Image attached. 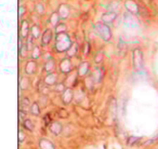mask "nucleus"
Masks as SVG:
<instances>
[{
	"label": "nucleus",
	"instance_id": "obj_17",
	"mask_svg": "<svg viewBox=\"0 0 158 149\" xmlns=\"http://www.w3.org/2000/svg\"><path fill=\"white\" fill-rule=\"evenodd\" d=\"M53 67H54V65H53V62H52V61H49V62L46 64V70H47L48 72H50V71H52Z\"/></svg>",
	"mask_w": 158,
	"mask_h": 149
},
{
	"label": "nucleus",
	"instance_id": "obj_3",
	"mask_svg": "<svg viewBox=\"0 0 158 149\" xmlns=\"http://www.w3.org/2000/svg\"><path fill=\"white\" fill-rule=\"evenodd\" d=\"M132 61L133 67L136 71H141L143 69V53L140 49H134L132 52Z\"/></svg>",
	"mask_w": 158,
	"mask_h": 149
},
{
	"label": "nucleus",
	"instance_id": "obj_8",
	"mask_svg": "<svg viewBox=\"0 0 158 149\" xmlns=\"http://www.w3.org/2000/svg\"><path fill=\"white\" fill-rule=\"evenodd\" d=\"M61 70H62V72L64 73H67L70 71V62H69V60L65 59L62 61L61 63Z\"/></svg>",
	"mask_w": 158,
	"mask_h": 149
},
{
	"label": "nucleus",
	"instance_id": "obj_6",
	"mask_svg": "<svg viewBox=\"0 0 158 149\" xmlns=\"http://www.w3.org/2000/svg\"><path fill=\"white\" fill-rule=\"evenodd\" d=\"M20 34H21V37H27V34H28L27 21H23L22 22V25H21V27H20Z\"/></svg>",
	"mask_w": 158,
	"mask_h": 149
},
{
	"label": "nucleus",
	"instance_id": "obj_2",
	"mask_svg": "<svg viewBox=\"0 0 158 149\" xmlns=\"http://www.w3.org/2000/svg\"><path fill=\"white\" fill-rule=\"evenodd\" d=\"M94 31L102 39L106 40V42L111 39V30H109L108 25L105 24V23H96V24H94Z\"/></svg>",
	"mask_w": 158,
	"mask_h": 149
},
{
	"label": "nucleus",
	"instance_id": "obj_9",
	"mask_svg": "<svg viewBox=\"0 0 158 149\" xmlns=\"http://www.w3.org/2000/svg\"><path fill=\"white\" fill-rule=\"evenodd\" d=\"M35 69H36V64L33 61H29V62L26 64V67H25V71L28 73V74H32V73L35 72Z\"/></svg>",
	"mask_w": 158,
	"mask_h": 149
},
{
	"label": "nucleus",
	"instance_id": "obj_4",
	"mask_svg": "<svg viewBox=\"0 0 158 149\" xmlns=\"http://www.w3.org/2000/svg\"><path fill=\"white\" fill-rule=\"evenodd\" d=\"M52 36H53V32L52 30H46L42 34V38H41V45L42 46H47L52 39Z\"/></svg>",
	"mask_w": 158,
	"mask_h": 149
},
{
	"label": "nucleus",
	"instance_id": "obj_1",
	"mask_svg": "<svg viewBox=\"0 0 158 149\" xmlns=\"http://www.w3.org/2000/svg\"><path fill=\"white\" fill-rule=\"evenodd\" d=\"M70 39L67 36L65 33H61V34H57V49L59 51H66V50H69L70 48Z\"/></svg>",
	"mask_w": 158,
	"mask_h": 149
},
{
	"label": "nucleus",
	"instance_id": "obj_5",
	"mask_svg": "<svg viewBox=\"0 0 158 149\" xmlns=\"http://www.w3.org/2000/svg\"><path fill=\"white\" fill-rule=\"evenodd\" d=\"M116 16H117L116 12H107L105 13V14H103L102 21H103L105 24H111V23H113V21H115Z\"/></svg>",
	"mask_w": 158,
	"mask_h": 149
},
{
	"label": "nucleus",
	"instance_id": "obj_14",
	"mask_svg": "<svg viewBox=\"0 0 158 149\" xmlns=\"http://www.w3.org/2000/svg\"><path fill=\"white\" fill-rule=\"evenodd\" d=\"M61 129H62V126H61L59 123H54V124H52V127H51V129L54 132V134H59V132L61 131Z\"/></svg>",
	"mask_w": 158,
	"mask_h": 149
},
{
	"label": "nucleus",
	"instance_id": "obj_11",
	"mask_svg": "<svg viewBox=\"0 0 158 149\" xmlns=\"http://www.w3.org/2000/svg\"><path fill=\"white\" fill-rule=\"evenodd\" d=\"M24 127L26 129H27V131H33V129H34V125H33V123H32V121H30V120H28V119H25L24 120Z\"/></svg>",
	"mask_w": 158,
	"mask_h": 149
},
{
	"label": "nucleus",
	"instance_id": "obj_16",
	"mask_svg": "<svg viewBox=\"0 0 158 149\" xmlns=\"http://www.w3.org/2000/svg\"><path fill=\"white\" fill-rule=\"evenodd\" d=\"M43 121H45V125H46V126H48L49 124H51V123H52V119L50 118V114L46 115L45 119H43Z\"/></svg>",
	"mask_w": 158,
	"mask_h": 149
},
{
	"label": "nucleus",
	"instance_id": "obj_10",
	"mask_svg": "<svg viewBox=\"0 0 158 149\" xmlns=\"http://www.w3.org/2000/svg\"><path fill=\"white\" fill-rule=\"evenodd\" d=\"M69 13V10L67 9L65 5H62V7H60V16L63 17V19H65V17H67V15H68Z\"/></svg>",
	"mask_w": 158,
	"mask_h": 149
},
{
	"label": "nucleus",
	"instance_id": "obj_13",
	"mask_svg": "<svg viewBox=\"0 0 158 149\" xmlns=\"http://www.w3.org/2000/svg\"><path fill=\"white\" fill-rule=\"evenodd\" d=\"M32 113L35 115H38L40 113V110H39V107H38V104H33L32 106Z\"/></svg>",
	"mask_w": 158,
	"mask_h": 149
},
{
	"label": "nucleus",
	"instance_id": "obj_15",
	"mask_svg": "<svg viewBox=\"0 0 158 149\" xmlns=\"http://www.w3.org/2000/svg\"><path fill=\"white\" fill-rule=\"evenodd\" d=\"M32 33H33V37L37 38L39 36V28H38V26H34L32 28Z\"/></svg>",
	"mask_w": 158,
	"mask_h": 149
},
{
	"label": "nucleus",
	"instance_id": "obj_7",
	"mask_svg": "<svg viewBox=\"0 0 158 149\" xmlns=\"http://www.w3.org/2000/svg\"><path fill=\"white\" fill-rule=\"evenodd\" d=\"M73 99V92L72 89H66L64 93H63V101L65 102V104H69V102L72 101Z\"/></svg>",
	"mask_w": 158,
	"mask_h": 149
},
{
	"label": "nucleus",
	"instance_id": "obj_12",
	"mask_svg": "<svg viewBox=\"0 0 158 149\" xmlns=\"http://www.w3.org/2000/svg\"><path fill=\"white\" fill-rule=\"evenodd\" d=\"M65 31H66V26H65V24L61 23V24H57V34L65 33Z\"/></svg>",
	"mask_w": 158,
	"mask_h": 149
},
{
	"label": "nucleus",
	"instance_id": "obj_18",
	"mask_svg": "<svg viewBox=\"0 0 158 149\" xmlns=\"http://www.w3.org/2000/svg\"><path fill=\"white\" fill-rule=\"evenodd\" d=\"M20 14H21V15L23 14V7H21V8H20Z\"/></svg>",
	"mask_w": 158,
	"mask_h": 149
}]
</instances>
